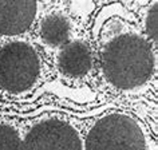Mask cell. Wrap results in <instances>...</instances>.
<instances>
[{
  "instance_id": "52a82bcc",
  "label": "cell",
  "mask_w": 158,
  "mask_h": 150,
  "mask_svg": "<svg viewBox=\"0 0 158 150\" xmlns=\"http://www.w3.org/2000/svg\"><path fill=\"white\" fill-rule=\"evenodd\" d=\"M42 39L51 47L66 44L70 36V23L62 15H50L40 24Z\"/></svg>"
},
{
  "instance_id": "8992f818",
  "label": "cell",
  "mask_w": 158,
  "mask_h": 150,
  "mask_svg": "<svg viewBox=\"0 0 158 150\" xmlns=\"http://www.w3.org/2000/svg\"><path fill=\"white\" fill-rule=\"evenodd\" d=\"M93 56L89 46L83 42H70L63 44L58 56V67L67 77H83L90 71Z\"/></svg>"
},
{
  "instance_id": "6da1fadb",
  "label": "cell",
  "mask_w": 158,
  "mask_h": 150,
  "mask_svg": "<svg viewBox=\"0 0 158 150\" xmlns=\"http://www.w3.org/2000/svg\"><path fill=\"white\" fill-rule=\"evenodd\" d=\"M102 69L109 83L117 89L131 90L142 86L154 70L152 47L138 35H121L105 47Z\"/></svg>"
},
{
  "instance_id": "5b68a950",
  "label": "cell",
  "mask_w": 158,
  "mask_h": 150,
  "mask_svg": "<svg viewBox=\"0 0 158 150\" xmlns=\"http://www.w3.org/2000/svg\"><path fill=\"white\" fill-rule=\"evenodd\" d=\"M36 0H0V34L18 35L32 24Z\"/></svg>"
},
{
  "instance_id": "9c48e42d",
  "label": "cell",
  "mask_w": 158,
  "mask_h": 150,
  "mask_svg": "<svg viewBox=\"0 0 158 150\" xmlns=\"http://www.w3.org/2000/svg\"><path fill=\"white\" fill-rule=\"evenodd\" d=\"M158 6L154 4L149 10L148 16H146V32L149 38L156 43H158Z\"/></svg>"
},
{
  "instance_id": "3957f363",
  "label": "cell",
  "mask_w": 158,
  "mask_h": 150,
  "mask_svg": "<svg viewBox=\"0 0 158 150\" xmlns=\"http://www.w3.org/2000/svg\"><path fill=\"white\" fill-rule=\"evenodd\" d=\"M39 70L38 55L26 43H8L0 50V87L7 91L22 93L30 89Z\"/></svg>"
},
{
  "instance_id": "277c9868",
  "label": "cell",
  "mask_w": 158,
  "mask_h": 150,
  "mask_svg": "<svg viewBox=\"0 0 158 150\" xmlns=\"http://www.w3.org/2000/svg\"><path fill=\"white\" fill-rule=\"evenodd\" d=\"M20 150H83V141L69 122L50 118L30 129Z\"/></svg>"
},
{
  "instance_id": "ba28073f",
  "label": "cell",
  "mask_w": 158,
  "mask_h": 150,
  "mask_svg": "<svg viewBox=\"0 0 158 150\" xmlns=\"http://www.w3.org/2000/svg\"><path fill=\"white\" fill-rule=\"evenodd\" d=\"M20 134L12 125L0 123V150H20Z\"/></svg>"
},
{
  "instance_id": "7a4b0ae2",
  "label": "cell",
  "mask_w": 158,
  "mask_h": 150,
  "mask_svg": "<svg viewBox=\"0 0 158 150\" xmlns=\"http://www.w3.org/2000/svg\"><path fill=\"white\" fill-rule=\"evenodd\" d=\"M83 150H146V140L134 118L110 113L91 126L83 141Z\"/></svg>"
}]
</instances>
